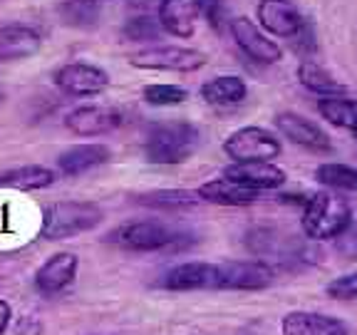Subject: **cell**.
Wrapping results in <instances>:
<instances>
[{"mask_svg":"<svg viewBox=\"0 0 357 335\" xmlns=\"http://www.w3.org/2000/svg\"><path fill=\"white\" fill-rule=\"evenodd\" d=\"M201 147V129L191 122H159L146 132L144 140V156L146 162L172 167V164H184L199 151Z\"/></svg>","mask_w":357,"mask_h":335,"instance_id":"obj_1","label":"cell"},{"mask_svg":"<svg viewBox=\"0 0 357 335\" xmlns=\"http://www.w3.org/2000/svg\"><path fill=\"white\" fill-rule=\"evenodd\" d=\"M109 244H117L127 251H181L194 244V236L172 229L159 218H132L107 234Z\"/></svg>","mask_w":357,"mask_h":335,"instance_id":"obj_2","label":"cell"},{"mask_svg":"<svg viewBox=\"0 0 357 335\" xmlns=\"http://www.w3.org/2000/svg\"><path fill=\"white\" fill-rule=\"evenodd\" d=\"M102 218L105 211L92 201H55L43 209L40 236L47 241H62L70 236L87 234L100 226Z\"/></svg>","mask_w":357,"mask_h":335,"instance_id":"obj_3","label":"cell"},{"mask_svg":"<svg viewBox=\"0 0 357 335\" xmlns=\"http://www.w3.org/2000/svg\"><path fill=\"white\" fill-rule=\"evenodd\" d=\"M352 209L337 191H318L305 201L301 229L310 241H333L347 226Z\"/></svg>","mask_w":357,"mask_h":335,"instance_id":"obj_4","label":"cell"},{"mask_svg":"<svg viewBox=\"0 0 357 335\" xmlns=\"http://www.w3.org/2000/svg\"><path fill=\"white\" fill-rule=\"evenodd\" d=\"M275 283V268L261 258L213 263V290H266Z\"/></svg>","mask_w":357,"mask_h":335,"instance_id":"obj_5","label":"cell"},{"mask_svg":"<svg viewBox=\"0 0 357 335\" xmlns=\"http://www.w3.org/2000/svg\"><path fill=\"white\" fill-rule=\"evenodd\" d=\"M223 151L234 162H271L280 156L283 144L266 127H241L226 137Z\"/></svg>","mask_w":357,"mask_h":335,"instance_id":"obj_6","label":"cell"},{"mask_svg":"<svg viewBox=\"0 0 357 335\" xmlns=\"http://www.w3.org/2000/svg\"><path fill=\"white\" fill-rule=\"evenodd\" d=\"M245 246L261 261H275L280 266H293L301 263L305 256V246L296 236L285 234L275 229H253L245 236Z\"/></svg>","mask_w":357,"mask_h":335,"instance_id":"obj_7","label":"cell"},{"mask_svg":"<svg viewBox=\"0 0 357 335\" xmlns=\"http://www.w3.org/2000/svg\"><path fill=\"white\" fill-rule=\"evenodd\" d=\"M129 65L139 70H162V73H196L206 65V55L194 47L164 45V47H149L132 55Z\"/></svg>","mask_w":357,"mask_h":335,"instance_id":"obj_8","label":"cell"},{"mask_svg":"<svg viewBox=\"0 0 357 335\" xmlns=\"http://www.w3.org/2000/svg\"><path fill=\"white\" fill-rule=\"evenodd\" d=\"M229 28H231V35H234L236 45H238L251 60L261 62V65H275V62H280L283 50L278 47V43H273V40L268 38L261 25H256V20H251V17H245V15L231 17Z\"/></svg>","mask_w":357,"mask_h":335,"instance_id":"obj_9","label":"cell"},{"mask_svg":"<svg viewBox=\"0 0 357 335\" xmlns=\"http://www.w3.org/2000/svg\"><path fill=\"white\" fill-rule=\"evenodd\" d=\"M55 84L75 97H95L109 87V75L89 62H70L55 70Z\"/></svg>","mask_w":357,"mask_h":335,"instance_id":"obj_10","label":"cell"},{"mask_svg":"<svg viewBox=\"0 0 357 335\" xmlns=\"http://www.w3.org/2000/svg\"><path fill=\"white\" fill-rule=\"evenodd\" d=\"M273 122L275 129L283 134L285 140L303 147V149L315 151V154H325V151L333 149L330 134L323 127H318L315 122H310L307 117L298 114V112H278Z\"/></svg>","mask_w":357,"mask_h":335,"instance_id":"obj_11","label":"cell"},{"mask_svg":"<svg viewBox=\"0 0 357 335\" xmlns=\"http://www.w3.org/2000/svg\"><path fill=\"white\" fill-rule=\"evenodd\" d=\"M124 124V112L117 107H77V110L67 112L65 127L77 137H102Z\"/></svg>","mask_w":357,"mask_h":335,"instance_id":"obj_12","label":"cell"},{"mask_svg":"<svg viewBox=\"0 0 357 335\" xmlns=\"http://www.w3.org/2000/svg\"><path fill=\"white\" fill-rule=\"evenodd\" d=\"M221 177L231 179L236 184H243L256 191H271L280 189L285 184L288 174L273 162H231L223 169Z\"/></svg>","mask_w":357,"mask_h":335,"instance_id":"obj_13","label":"cell"},{"mask_svg":"<svg viewBox=\"0 0 357 335\" xmlns=\"http://www.w3.org/2000/svg\"><path fill=\"white\" fill-rule=\"evenodd\" d=\"M303 15L290 0H261L258 3V25L273 38L290 40L303 28Z\"/></svg>","mask_w":357,"mask_h":335,"instance_id":"obj_14","label":"cell"},{"mask_svg":"<svg viewBox=\"0 0 357 335\" xmlns=\"http://www.w3.org/2000/svg\"><path fill=\"white\" fill-rule=\"evenodd\" d=\"M280 335H350V328L325 313L290 311L280 320Z\"/></svg>","mask_w":357,"mask_h":335,"instance_id":"obj_15","label":"cell"},{"mask_svg":"<svg viewBox=\"0 0 357 335\" xmlns=\"http://www.w3.org/2000/svg\"><path fill=\"white\" fill-rule=\"evenodd\" d=\"M40 47H43V35L33 25L13 22L0 28V65L28 60L35 52H40Z\"/></svg>","mask_w":357,"mask_h":335,"instance_id":"obj_16","label":"cell"},{"mask_svg":"<svg viewBox=\"0 0 357 335\" xmlns=\"http://www.w3.org/2000/svg\"><path fill=\"white\" fill-rule=\"evenodd\" d=\"M159 22L174 38H194L201 17V0H159Z\"/></svg>","mask_w":357,"mask_h":335,"instance_id":"obj_17","label":"cell"},{"mask_svg":"<svg viewBox=\"0 0 357 335\" xmlns=\"http://www.w3.org/2000/svg\"><path fill=\"white\" fill-rule=\"evenodd\" d=\"M79 268V258L73 251H60L55 256H50L43 266L38 268L35 274V285L38 290L52 296V293H60L67 285L73 283L75 276H77Z\"/></svg>","mask_w":357,"mask_h":335,"instance_id":"obj_18","label":"cell"},{"mask_svg":"<svg viewBox=\"0 0 357 335\" xmlns=\"http://www.w3.org/2000/svg\"><path fill=\"white\" fill-rule=\"evenodd\" d=\"M112 159V151L107 144H75L57 156V169L62 177H82L92 169L102 167Z\"/></svg>","mask_w":357,"mask_h":335,"instance_id":"obj_19","label":"cell"},{"mask_svg":"<svg viewBox=\"0 0 357 335\" xmlns=\"http://www.w3.org/2000/svg\"><path fill=\"white\" fill-rule=\"evenodd\" d=\"M162 285L174 293L186 290H213V263L208 261H186L178 263L164 276Z\"/></svg>","mask_w":357,"mask_h":335,"instance_id":"obj_20","label":"cell"},{"mask_svg":"<svg viewBox=\"0 0 357 335\" xmlns=\"http://www.w3.org/2000/svg\"><path fill=\"white\" fill-rule=\"evenodd\" d=\"M201 201H208V204H218V207H251L261 199V191L248 189L243 184H236L231 179H211L206 184H201L199 189Z\"/></svg>","mask_w":357,"mask_h":335,"instance_id":"obj_21","label":"cell"},{"mask_svg":"<svg viewBox=\"0 0 357 335\" xmlns=\"http://www.w3.org/2000/svg\"><path fill=\"white\" fill-rule=\"evenodd\" d=\"M248 95V84L238 75H221L201 84V97L211 107H236Z\"/></svg>","mask_w":357,"mask_h":335,"instance_id":"obj_22","label":"cell"},{"mask_svg":"<svg viewBox=\"0 0 357 335\" xmlns=\"http://www.w3.org/2000/svg\"><path fill=\"white\" fill-rule=\"evenodd\" d=\"M55 172L43 164H28V167L8 169L0 174V189H15V191H38L47 189L55 184Z\"/></svg>","mask_w":357,"mask_h":335,"instance_id":"obj_23","label":"cell"},{"mask_svg":"<svg viewBox=\"0 0 357 335\" xmlns=\"http://www.w3.org/2000/svg\"><path fill=\"white\" fill-rule=\"evenodd\" d=\"M139 207L159 209V211H184V209H194L201 204L199 191L189 189H159V191H144L137 196Z\"/></svg>","mask_w":357,"mask_h":335,"instance_id":"obj_24","label":"cell"},{"mask_svg":"<svg viewBox=\"0 0 357 335\" xmlns=\"http://www.w3.org/2000/svg\"><path fill=\"white\" fill-rule=\"evenodd\" d=\"M298 82H301L307 92H312V95H318V97L345 95V84L337 82L323 65H318V62H312V60H303L301 65H298Z\"/></svg>","mask_w":357,"mask_h":335,"instance_id":"obj_25","label":"cell"},{"mask_svg":"<svg viewBox=\"0 0 357 335\" xmlns=\"http://www.w3.org/2000/svg\"><path fill=\"white\" fill-rule=\"evenodd\" d=\"M320 117L328 124L337 129H347V132H357V100H350L345 95L337 97H320L318 100Z\"/></svg>","mask_w":357,"mask_h":335,"instance_id":"obj_26","label":"cell"},{"mask_svg":"<svg viewBox=\"0 0 357 335\" xmlns=\"http://www.w3.org/2000/svg\"><path fill=\"white\" fill-rule=\"evenodd\" d=\"M102 0H65L57 10L60 17L65 20V25H73V28H92L100 22L102 15Z\"/></svg>","mask_w":357,"mask_h":335,"instance_id":"obj_27","label":"cell"},{"mask_svg":"<svg viewBox=\"0 0 357 335\" xmlns=\"http://www.w3.org/2000/svg\"><path fill=\"white\" fill-rule=\"evenodd\" d=\"M315 179L333 191H350V194H357V169L347 167V164H337V162L320 164V167L315 169Z\"/></svg>","mask_w":357,"mask_h":335,"instance_id":"obj_28","label":"cell"},{"mask_svg":"<svg viewBox=\"0 0 357 335\" xmlns=\"http://www.w3.org/2000/svg\"><path fill=\"white\" fill-rule=\"evenodd\" d=\"M142 97L151 107H176L189 100V89L178 84H146Z\"/></svg>","mask_w":357,"mask_h":335,"instance_id":"obj_29","label":"cell"},{"mask_svg":"<svg viewBox=\"0 0 357 335\" xmlns=\"http://www.w3.org/2000/svg\"><path fill=\"white\" fill-rule=\"evenodd\" d=\"M164 33L159 17H151L146 13L142 15H134L124 25V38L132 40V43H149V40H159Z\"/></svg>","mask_w":357,"mask_h":335,"instance_id":"obj_30","label":"cell"},{"mask_svg":"<svg viewBox=\"0 0 357 335\" xmlns=\"http://www.w3.org/2000/svg\"><path fill=\"white\" fill-rule=\"evenodd\" d=\"M333 248L345 261H357V214H352L345 229L333 239Z\"/></svg>","mask_w":357,"mask_h":335,"instance_id":"obj_31","label":"cell"},{"mask_svg":"<svg viewBox=\"0 0 357 335\" xmlns=\"http://www.w3.org/2000/svg\"><path fill=\"white\" fill-rule=\"evenodd\" d=\"M325 296L333 301H357V274H345L325 285Z\"/></svg>","mask_w":357,"mask_h":335,"instance_id":"obj_32","label":"cell"},{"mask_svg":"<svg viewBox=\"0 0 357 335\" xmlns=\"http://www.w3.org/2000/svg\"><path fill=\"white\" fill-rule=\"evenodd\" d=\"M201 17H204L213 30H223L231 22L229 8H226L223 0H201Z\"/></svg>","mask_w":357,"mask_h":335,"instance_id":"obj_33","label":"cell"},{"mask_svg":"<svg viewBox=\"0 0 357 335\" xmlns=\"http://www.w3.org/2000/svg\"><path fill=\"white\" fill-rule=\"evenodd\" d=\"M290 45H293V50L301 52V55H312V52L318 50V40H315V30H312V25L303 22V28L290 38Z\"/></svg>","mask_w":357,"mask_h":335,"instance_id":"obj_34","label":"cell"},{"mask_svg":"<svg viewBox=\"0 0 357 335\" xmlns=\"http://www.w3.org/2000/svg\"><path fill=\"white\" fill-rule=\"evenodd\" d=\"M10 320H13V308H10V303L0 298V335H6L8 325H10Z\"/></svg>","mask_w":357,"mask_h":335,"instance_id":"obj_35","label":"cell"},{"mask_svg":"<svg viewBox=\"0 0 357 335\" xmlns=\"http://www.w3.org/2000/svg\"><path fill=\"white\" fill-rule=\"evenodd\" d=\"M0 102H3V95H0Z\"/></svg>","mask_w":357,"mask_h":335,"instance_id":"obj_36","label":"cell"},{"mask_svg":"<svg viewBox=\"0 0 357 335\" xmlns=\"http://www.w3.org/2000/svg\"><path fill=\"white\" fill-rule=\"evenodd\" d=\"M355 140H357V132H355Z\"/></svg>","mask_w":357,"mask_h":335,"instance_id":"obj_37","label":"cell"},{"mask_svg":"<svg viewBox=\"0 0 357 335\" xmlns=\"http://www.w3.org/2000/svg\"><path fill=\"white\" fill-rule=\"evenodd\" d=\"M102 3H107V0H102Z\"/></svg>","mask_w":357,"mask_h":335,"instance_id":"obj_38","label":"cell"}]
</instances>
